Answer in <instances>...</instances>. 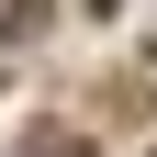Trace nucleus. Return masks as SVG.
<instances>
[{
    "mask_svg": "<svg viewBox=\"0 0 157 157\" xmlns=\"http://www.w3.org/2000/svg\"><path fill=\"white\" fill-rule=\"evenodd\" d=\"M45 23V0H0V34H34Z\"/></svg>",
    "mask_w": 157,
    "mask_h": 157,
    "instance_id": "f257e3e1",
    "label": "nucleus"
}]
</instances>
